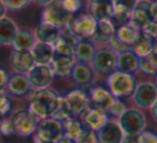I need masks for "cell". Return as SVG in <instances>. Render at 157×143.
I'll use <instances>...</instances> for the list:
<instances>
[{
  "mask_svg": "<svg viewBox=\"0 0 157 143\" xmlns=\"http://www.w3.org/2000/svg\"><path fill=\"white\" fill-rule=\"evenodd\" d=\"M107 85L110 93L117 98H127L134 94L136 79L129 73L114 70L107 78Z\"/></svg>",
  "mask_w": 157,
  "mask_h": 143,
  "instance_id": "1",
  "label": "cell"
},
{
  "mask_svg": "<svg viewBox=\"0 0 157 143\" xmlns=\"http://www.w3.org/2000/svg\"><path fill=\"white\" fill-rule=\"evenodd\" d=\"M96 23L97 21L88 12L79 11L72 15L65 28L78 41L90 40L94 32Z\"/></svg>",
  "mask_w": 157,
  "mask_h": 143,
  "instance_id": "2",
  "label": "cell"
},
{
  "mask_svg": "<svg viewBox=\"0 0 157 143\" xmlns=\"http://www.w3.org/2000/svg\"><path fill=\"white\" fill-rule=\"evenodd\" d=\"M56 95V92L49 88L31 89V91L27 95L28 109L40 120L48 118V107H49L50 100Z\"/></svg>",
  "mask_w": 157,
  "mask_h": 143,
  "instance_id": "3",
  "label": "cell"
},
{
  "mask_svg": "<svg viewBox=\"0 0 157 143\" xmlns=\"http://www.w3.org/2000/svg\"><path fill=\"white\" fill-rule=\"evenodd\" d=\"M14 127L15 136L18 137H29L34 135L40 119L35 116L29 109H17L10 116Z\"/></svg>",
  "mask_w": 157,
  "mask_h": 143,
  "instance_id": "4",
  "label": "cell"
},
{
  "mask_svg": "<svg viewBox=\"0 0 157 143\" xmlns=\"http://www.w3.org/2000/svg\"><path fill=\"white\" fill-rule=\"evenodd\" d=\"M124 135H139L147 126L145 115L141 110L136 108L126 109L118 120Z\"/></svg>",
  "mask_w": 157,
  "mask_h": 143,
  "instance_id": "5",
  "label": "cell"
},
{
  "mask_svg": "<svg viewBox=\"0 0 157 143\" xmlns=\"http://www.w3.org/2000/svg\"><path fill=\"white\" fill-rule=\"evenodd\" d=\"M34 135V143L39 141L56 142L63 136L62 122L50 116L42 119L37 123Z\"/></svg>",
  "mask_w": 157,
  "mask_h": 143,
  "instance_id": "6",
  "label": "cell"
},
{
  "mask_svg": "<svg viewBox=\"0 0 157 143\" xmlns=\"http://www.w3.org/2000/svg\"><path fill=\"white\" fill-rule=\"evenodd\" d=\"M117 52L108 47H101L95 50L90 65L95 73L109 75L116 70Z\"/></svg>",
  "mask_w": 157,
  "mask_h": 143,
  "instance_id": "7",
  "label": "cell"
},
{
  "mask_svg": "<svg viewBox=\"0 0 157 143\" xmlns=\"http://www.w3.org/2000/svg\"><path fill=\"white\" fill-rule=\"evenodd\" d=\"M73 14L64 8L62 0H52L44 6L42 12V21L50 23L59 28H64Z\"/></svg>",
  "mask_w": 157,
  "mask_h": 143,
  "instance_id": "8",
  "label": "cell"
},
{
  "mask_svg": "<svg viewBox=\"0 0 157 143\" xmlns=\"http://www.w3.org/2000/svg\"><path fill=\"white\" fill-rule=\"evenodd\" d=\"M132 100L139 108L147 109L157 100V88L153 82H140L136 85L132 94Z\"/></svg>",
  "mask_w": 157,
  "mask_h": 143,
  "instance_id": "9",
  "label": "cell"
},
{
  "mask_svg": "<svg viewBox=\"0 0 157 143\" xmlns=\"http://www.w3.org/2000/svg\"><path fill=\"white\" fill-rule=\"evenodd\" d=\"M32 89H44L49 88L54 80V73L49 65L35 64L27 74Z\"/></svg>",
  "mask_w": 157,
  "mask_h": 143,
  "instance_id": "10",
  "label": "cell"
},
{
  "mask_svg": "<svg viewBox=\"0 0 157 143\" xmlns=\"http://www.w3.org/2000/svg\"><path fill=\"white\" fill-rule=\"evenodd\" d=\"M73 116H79L90 106L89 94L81 89H75L64 95Z\"/></svg>",
  "mask_w": 157,
  "mask_h": 143,
  "instance_id": "11",
  "label": "cell"
},
{
  "mask_svg": "<svg viewBox=\"0 0 157 143\" xmlns=\"http://www.w3.org/2000/svg\"><path fill=\"white\" fill-rule=\"evenodd\" d=\"M150 8H151L150 0H137L128 23L132 24L137 29L141 30L143 26H145L149 21L153 19L151 12H150Z\"/></svg>",
  "mask_w": 157,
  "mask_h": 143,
  "instance_id": "12",
  "label": "cell"
},
{
  "mask_svg": "<svg viewBox=\"0 0 157 143\" xmlns=\"http://www.w3.org/2000/svg\"><path fill=\"white\" fill-rule=\"evenodd\" d=\"M10 66L15 73L27 75L30 70L35 65L34 59L32 57L31 51H18V50H12L10 57H9Z\"/></svg>",
  "mask_w": 157,
  "mask_h": 143,
  "instance_id": "13",
  "label": "cell"
},
{
  "mask_svg": "<svg viewBox=\"0 0 157 143\" xmlns=\"http://www.w3.org/2000/svg\"><path fill=\"white\" fill-rule=\"evenodd\" d=\"M76 62L74 55H63L54 52L52 62L49 63V66L52 69L54 76H58L61 78H66L71 76L73 65Z\"/></svg>",
  "mask_w": 157,
  "mask_h": 143,
  "instance_id": "14",
  "label": "cell"
},
{
  "mask_svg": "<svg viewBox=\"0 0 157 143\" xmlns=\"http://www.w3.org/2000/svg\"><path fill=\"white\" fill-rule=\"evenodd\" d=\"M98 136L99 143H122L124 133L116 121H109L96 131Z\"/></svg>",
  "mask_w": 157,
  "mask_h": 143,
  "instance_id": "15",
  "label": "cell"
},
{
  "mask_svg": "<svg viewBox=\"0 0 157 143\" xmlns=\"http://www.w3.org/2000/svg\"><path fill=\"white\" fill-rule=\"evenodd\" d=\"M137 0H112V17L114 25H123L128 23L130 14Z\"/></svg>",
  "mask_w": 157,
  "mask_h": 143,
  "instance_id": "16",
  "label": "cell"
},
{
  "mask_svg": "<svg viewBox=\"0 0 157 143\" xmlns=\"http://www.w3.org/2000/svg\"><path fill=\"white\" fill-rule=\"evenodd\" d=\"M32 87L28 79L27 75L15 73L9 77L8 83H6V91L14 96H26L31 91Z\"/></svg>",
  "mask_w": 157,
  "mask_h": 143,
  "instance_id": "17",
  "label": "cell"
},
{
  "mask_svg": "<svg viewBox=\"0 0 157 143\" xmlns=\"http://www.w3.org/2000/svg\"><path fill=\"white\" fill-rule=\"evenodd\" d=\"M75 83L79 85H90L94 82L95 72L89 63L76 61L73 65L71 76Z\"/></svg>",
  "mask_w": 157,
  "mask_h": 143,
  "instance_id": "18",
  "label": "cell"
},
{
  "mask_svg": "<svg viewBox=\"0 0 157 143\" xmlns=\"http://www.w3.org/2000/svg\"><path fill=\"white\" fill-rule=\"evenodd\" d=\"M79 116L86 127L93 129L95 131L98 130L108 120L107 112L97 109L93 106H89Z\"/></svg>",
  "mask_w": 157,
  "mask_h": 143,
  "instance_id": "19",
  "label": "cell"
},
{
  "mask_svg": "<svg viewBox=\"0 0 157 143\" xmlns=\"http://www.w3.org/2000/svg\"><path fill=\"white\" fill-rule=\"evenodd\" d=\"M90 103H92V106L101 109L105 112H108L110 106L114 100V96L110 93L108 89L104 87H93L90 90L89 93Z\"/></svg>",
  "mask_w": 157,
  "mask_h": 143,
  "instance_id": "20",
  "label": "cell"
},
{
  "mask_svg": "<svg viewBox=\"0 0 157 143\" xmlns=\"http://www.w3.org/2000/svg\"><path fill=\"white\" fill-rule=\"evenodd\" d=\"M114 33H116V25L111 19L97 21L90 41L93 44L106 45V44L109 43V41L114 36Z\"/></svg>",
  "mask_w": 157,
  "mask_h": 143,
  "instance_id": "21",
  "label": "cell"
},
{
  "mask_svg": "<svg viewBox=\"0 0 157 143\" xmlns=\"http://www.w3.org/2000/svg\"><path fill=\"white\" fill-rule=\"evenodd\" d=\"M61 28L52 25L47 21H42L36 26L34 31V37L37 42H43L50 45H54L61 34Z\"/></svg>",
  "mask_w": 157,
  "mask_h": 143,
  "instance_id": "22",
  "label": "cell"
},
{
  "mask_svg": "<svg viewBox=\"0 0 157 143\" xmlns=\"http://www.w3.org/2000/svg\"><path fill=\"white\" fill-rule=\"evenodd\" d=\"M88 13L96 21H109L112 17V0H90Z\"/></svg>",
  "mask_w": 157,
  "mask_h": 143,
  "instance_id": "23",
  "label": "cell"
},
{
  "mask_svg": "<svg viewBox=\"0 0 157 143\" xmlns=\"http://www.w3.org/2000/svg\"><path fill=\"white\" fill-rule=\"evenodd\" d=\"M139 69V57L132 49H126L117 54L116 70L132 74Z\"/></svg>",
  "mask_w": 157,
  "mask_h": 143,
  "instance_id": "24",
  "label": "cell"
},
{
  "mask_svg": "<svg viewBox=\"0 0 157 143\" xmlns=\"http://www.w3.org/2000/svg\"><path fill=\"white\" fill-rule=\"evenodd\" d=\"M155 40L143 31H139L135 41L130 45V49L139 57H147L153 50Z\"/></svg>",
  "mask_w": 157,
  "mask_h": 143,
  "instance_id": "25",
  "label": "cell"
},
{
  "mask_svg": "<svg viewBox=\"0 0 157 143\" xmlns=\"http://www.w3.org/2000/svg\"><path fill=\"white\" fill-rule=\"evenodd\" d=\"M31 54L35 64H47L52 62L54 57V46L43 42H35L31 48Z\"/></svg>",
  "mask_w": 157,
  "mask_h": 143,
  "instance_id": "26",
  "label": "cell"
},
{
  "mask_svg": "<svg viewBox=\"0 0 157 143\" xmlns=\"http://www.w3.org/2000/svg\"><path fill=\"white\" fill-rule=\"evenodd\" d=\"M35 42H36V40L34 37V34H32L31 32L27 31V30L18 29L14 39H13L11 46H12L14 50L29 51V50H31Z\"/></svg>",
  "mask_w": 157,
  "mask_h": 143,
  "instance_id": "27",
  "label": "cell"
},
{
  "mask_svg": "<svg viewBox=\"0 0 157 143\" xmlns=\"http://www.w3.org/2000/svg\"><path fill=\"white\" fill-rule=\"evenodd\" d=\"M96 50L94 44L89 40H80L77 42L74 48V56L76 61L89 63L91 62L92 58L94 56V52Z\"/></svg>",
  "mask_w": 157,
  "mask_h": 143,
  "instance_id": "28",
  "label": "cell"
},
{
  "mask_svg": "<svg viewBox=\"0 0 157 143\" xmlns=\"http://www.w3.org/2000/svg\"><path fill=\"white\" fill-rule=\"evenodd\" d=\"M17 30L18 28L12 19L6 16L0 17V45L10 46Z\"/></svg>",
  "mask_w": 157,
  "mask_h": 143,
  "instance_id": "29",
  "label": "cell"
},
{
  "mask_svg": "<svg viewBox=\"0 0 157 143\" xmlns=\"http://www.w3.org/2000/svg\"><path fill=\"white\" fill-rule=\"evenodd\" d=\"M85 127L86 126L82 123V121L77 119L76 116H71L62 122L63 136L75 141Z\"/></svg>",
  "mask_w": 157,
  "mask_h": 143,
  "instance_id": "30",
  "label": "cell"
},
{
  "mask_svg": "<svg viewBox=\"0 0 157 143\" xmlns=\"http://www.w3.org/2000/svg\"><path fill=\"white\" fill-rule=\"evenodd\" d=\"M139 31H140V30L137 29L136 27H134L132 24L126 23V24H123V25L119 26V28L116 30L114 36L118 37L122 43L130 46L132 42L135 41V39H136Z\"/></svg>",
  "mask_w": 157,
  "mask_h": 143,
  "instance_id": "31",
  "label": "cell"
},
{
  "mask_svg": "<svg viewBox=\"0 0 157 143\" xmlns=\"http://www.w3.org/2000/svg\"><path fill=\"white\" fill-rule=\"evenodd\" d=\"M74 143H99V139L96 131L85 127Z\"/></svg>",
  "mask_w": 157,
  "mask_h": 143,
  "instance_id": "32",
  "label": "cell"
},
{
  "mask_svg": "<svg viewBox=\"0 0 157 143\" xmlns=\"http://www.w3.org/2000/svg\"><path fill=\"white\" fill-rule=\"evenodd\" d=\"M6 8V10H10L13 12L23 10L25 6H27L30 3L31 0H0Z\"/></svg>",
  "mask_w": 157,
  "mask_h": 143,
  "instance_id": "33",
  "label": "cell"
},
{
  "mask_svg": "<svg viewBox=\"0 0 157 143\" xmlns=\"http://www.w3.org/2000/svg\"><path fill=\"white\" fill-rule=\"evenodd\" d=\"M126 109H127V108H126L125 103H123L120 98L116 97V98H114V100H113V103H112V105L110 106L109 110H108V112H109L111 115L119 118V116H120Z\"/></svg>",
  "mask_w": 157,
  "mask_h": 143,
  "instance_id": "34",
  "label": "cell"
},
{
  "mask_svg": "<svg viewBox=\"0 0 157 143\" xmlns=\"http://www.w3.org/2000/svg\"><path fill=\"white\" fill-rule=\"evenodd\" d=\"M0 134L4 137H13L15 136L14 127H13L12 121L10 118L3 119V121L0 124Z\"/></svg>",
  "mask_w": 157,
  "mask_h": 143,
  "instance_id": "35",
  "label": "cell"
},
{
  "mask_svg": "<svg viewBox=\"0 0 157 143\" xmlns=\"http://www.w3.org/2000/svg\"><path fill=\"white\" fill-rule=\"evenodd\" d=\"M142 73L147 75H155L157 71L153 67L151 62L149 61L147 57H141L139 58V69Z\"/></svg>",
  "mask_w": 157,
  "mask_h": 143,
  "instance_id": "36",
  "label": "cell"
},
{
  "mask_svg": "<svg viewBox=\"0 0 157 143\" xmlns=\"http://www.w3.org/2000/svg\"><path fill=\"white\" fill-rule=\"evenodd\" d=\"M62 3L71 14H75L82 9V0H62Z\"/></svg>",
  "mask_w": 157,
  "mask_h": 143,
  "instance_id": "37",
  "label": "cell"
},
{
  "mask_svg": "<svg viewBox=\"0 0 157 143\" xmlns=\"http://www.w3.org/2000/svg\"><path fill=\"white\" fill-rule=\"evenodd\" d=\"M138 143H157V135L149 130L141 131L138 135Z\"/></svg>",
  "mask_w": 157,
  "mask_h": 143,
  "instance_id": "38",
  "label": "cell"
},
{
  "mask_svg": "<svg viewBox=\"0 0 157 143\" xmlns=\"http://www.w3.org/2000/svg\"><path fill=\"white\" fill-rule=\"evenodd\" d=\"M108 45H109V47L111 48L112 50H114L117 54H118V52L123 51V50L129 49V48H130V46H128V45H126V44L122 43V42H121L116 36H113L111 37V40H110L109 43H108Z\"/></svg>",
  "mask_w": 157,
  "mask_h": 143,
  "instance_id": "39",
  "label": "cell"
},
{
  "mask_svg": "<svg viewBox=\"0 0 157 143\" xmlns=\"http://www.w3.org/2000/svg\"><path fill=\"white\" fill-rule=\"evenodd\" d=\"M141 31L149 34V36L153 37L154 40H157V19H152L151 21H149L147 25L143 26Z\"/></svg>",
  "mask_w": 157,
  "mask_h": 143,
  "instance_id": "40",
  "label": "cell"
},
{
  "mask_svg": "<svg viewBox=\"0 0 157 143\" xmlns=\"http://www.w3.org/2000/svg\"><path fill=\"white\" fill-rule=\"evenodd\" d=\"M11 110V102L9 100L8 95L6 94V92L0 93V112L4 115L10 112Z\"/></svg>",
  "mask_w": 157,
  "mask_h": 143,
  "instance_id": "41",
  "label": "cell"
},
{
  "mask_svg": "<svg viewBox=\"0 0 157 143\" xmlns=\"http://www.w3.org/2000/svg\"><path fill=\"white\" fill-rule=\"evenodd\" d=\"M9 73L6 70H4L3 67H0V93H3L6 92V83L9 80Z\"/></svg>",
  "mask_w": 157,
  "mask_h": 143,
  "instance_id": "42",
  "label": "cell"
},
{
  "mask_svg": "<svg viewBox=\"0 0 157 143\" xmlns=\"http://www.w3.org/2000/svg\"><path fill=\"white\" fill-rule=\"evenodd\" d=\"M147 59L151 62V64L153 65V67L157 71V41H155L154 43V47L153 50L151 51V54L147 56Z\"/></svg>",
  "mask_w": 157,
  "mask_h": 143,
  "instance_id": "43",
  "label": "cell"
},
{
  "mask_svg": "<svg viewBox=\"0 0 157 143\" xmlns=\"http://www.w3.org/2000/svg\"><path fill=\"white\" fill-rule=\"evenodd\" d=\"M122 143H138V135H124Z\"/></svg>",
  "mask_w": 157,
  "mask_h": 143,
  "instance_id": "44",
  "label": "cell"
},
{
  "mask_svg": "<svg viewBox=\"0 0 157 143\" xmlns=\"http://www.w3.org/2000/svg\"><path fill=\"white\" fill-rule=\"evenodd\" d=\"M150 12H151L152 18L157 19V0L151 1V8H150Z\"/></svg>",
  "mask_w": 157,
  "mask_h": 143,
  "instance_id": "45",
  "label": "cell"
},
{
  "mask_svg": "<svg viewBox=\"0 0 157 143\" xmlns=\"http://www.w3.org/2000/svg\"><path fill=\"white\" fill-rule=\"evenodd\" d=\"M151 113H152L153 119L157 122V100H155V103L151 106Z\"/></svg>",
  "mask_w": 157,
  "mask_h": 143,
  "instance_id": "46",
  "label": "cell"
},
{
  "mask_svg": "<svg viewBox=\"0 0 157 143\" xmlns=\"http://www.w3.org/2000/svg\"><path fill=\"white\" fill-rule=\"evenodd\" d=\"M55 143H74V141H73V140H71L70 138L65 137V136H62L60 139L57 140Z\"/></svg>",
  "mask_w": 157,
  "mask_h": 143,
  "instance_id": "47",
  "label": "cell"
},
{
  "mask_svg": "<svg viewBox=\"0 0 157 143\" xmlns=\"http://www.w3.org/2000/svg\"><path fill=\"white\" fill-rule=\"evenodd\" d=\"M32 1H34L36 4H39V6H45L46 4L50 3V2L52 1V0H32Z\"/></svg>",
  "mask_w": 157,
  "mask_h": 143,
  "instance_id": "48",
  "label": "cell"
},
{
  "mask_svg": "<svg viewBox=\"0 0 157 143\" xmlns=\"http://www.w3.org/2000/svg\"><path fill=\"white\" fill-rule=\"evenodd\" d=\"M4 13H6V8L3 6V4H2V2L0 1V17L4 16Z\"/></svg>",
  "mask_w": 157,
  "mask_h": 143,
  "instance_id": "49",
  "label": "cell"
},
{
  "mask_svg": "<svg viewBox=\"0 0 157 143\" xmlns=\"http://www.w3.org/2000/svg\"><path fill=\"white\" fill-rule=\"evenodd\" d=\"M4 116H6V115H4V114H2L1 112H0V124H1V122H2V121H3Z\"/></svg>",
  "mask_w": 157,
  "mask_h": 143,
  "instance_id": "50",
  "label": "cell"
},
{
  "mask_svg": "<svg viewBox=\"0 0 157 143\" xmlns=\"http://www.w3.org/2000/svg\"><path fill=\"white\" fill-rule=\"evenodd\" d=\"M154 85H155V87L157 88V73L155 74V82H154Z\"/></svg>",
  "mask_w": 157,
  "mask_h": 143,
  "instance_id": "51",
  "label": "cell"
},
{
  "mask_svg": "<svg viewBox=\"0 0 157 143\" xmlns=\"http://www.w3.org/2000/svg\"><path fill=\"white\" fill-rule=\"evenodd\" d=\"M36 143H54V142H49V141H39Z\"/></svg>",
  "mask_w": 157,
  "mask_h": 143,
  "instance_id": "52",
  "label": "cell"
}]
</instances>
